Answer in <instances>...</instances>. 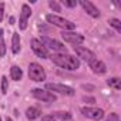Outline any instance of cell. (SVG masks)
Masks as SVG:
<instances>
[{"label": "cell", "mask_w": 121, "mask_h": 121, "mask_svg": "<svg viewBox=\"0 0 121 121\" xmlns=\"http://www.w3.org/2000/svg\"><path fill=\"white\" fill-rule=\"evenodd\" d=\"M48 58L57 67L69 70V71H74V70L80 69V60L76 56H71V54H67V53H54Z\"/></svg>", "instance_id": "6da1fadb"}, {"label": "cell", "mask_w": 121, "mask_h": 121, "mask_svg": "<svg viewBox=\"0 0 121 121\" xmlns=\"http://www.w3.org/2000/svg\"><path fill=\"white\" fill-rule=\"evenodd\" d=\"M46 22L48 24H53L58 29H61L63 31H73L76 29V23L61 17V16H58V14H53V13H48L46 14Z\"/></svg>", "instance_id": "7a4b0ae2"}, {"label": "cell", "mask_w": 121, "mask_h": 121, "mask_svg": "<svg viewBox=\"0 0 121 121\" xmlns=\"http://www.w3.org/2000/svg\"><path fill=\"white\" fill-rule=\"evenodd\" d=\"M40 43L47 48V50H53V51H57V53H67V47L53 37H48V36H41L40 39Z\"/></svg>", "instance_id": "3957f363"}, {"label": "cell", "mask_w": 121, "mask_h": 121, "mask_svg": "<svg viewBox=\"0 0 121 121\" xmlns=\"http://www.w3.org/2000/svg\"><path fill=\"white\" fill-rule=\"evenodd\" d=\"M44 90H47L53 94L57 93V94H61V95H66V97H73L76 94L74 88H71L70 86H66V84H60V83H47Z\"/></svg>", "instance_id": "277c9868"}, {"label": "cell", "mask_w": 121, "mask_h": 121, "mask_svg": "<svg viewBox=\"0 0 121 121\" xmlns=\"http://www.w3.org/2000/svg\"><path fill=\"white\" fill-rule=\"evenodd\" d=\"M29 77L31 81H36V83H43L46 81V71L39 64V63H30L29 64Z\"/></svg>", "instance_id": "5b68a950"}, {"label": "cell", "mask_w": 121, "mask_h": 121, "mask_svg": "<svg viewBox=\"0 0 121 121\" xmlns=\"http://www.w3.org/2000/svg\"><path fill=\"white\" fill-rule=\"evenodd\" d=\"M81 114L93 121H100L104 118V110L98 107H81Z\"/></svg>", "instance_id": "8992f818"}, {"label": "cell", "mask_w": 121, "mask_h": 121, "mask_svg": "<svg viewBox=\"0 0 121 121\" xmlns=\"http://www.w3.org/2000/svg\"><path fill=\"white\" fill-rule=\"evenodd\" d=\"M61 39L73 46H80L86 40V37L81 33H76V31H61Z\"/></svg>", "instance_id": "52a82bcc"}, {"label": "cell", "mask_w": 121, "mask_h": 121, "mask_svg": "<svg viewBox=\"0 0 121 121\" xmlns=\"http://www.w3.org/2000/svg\"><path fill=\"white\" fill-rule=\"evenodd\" d=\"M31 94L36 100H40L43 103H54L57 100L56 94L47 91V90H43V88H33L31 90Z\"/></svg>", "instance_id": "ba28073f"}, {"label": "cell", "mask_w": 121, "mask_h": 121, "mask_svg": "<svg viewBox=\"0 0 121 121\" xmlns=\"http://www.w3.org/2000/svg\"><path fill=\"white\" fill-rule=\"evenodd\" d=\"M73 48H74L78 60H83V61H86V63H90V61H93V60L95 58V54L90 48H87L84 46H73Z\"/></svg>", "instance_id": "9c48e42d"}, {"label": "cell", "mask_w": 121, "mask_h": 121, "mask_svg": "<svg viewBox=\"0 0 121 121\" xmlns=\"http://www.w3.org/2000/svg\"><path fill=\"white\" fill-rule=\"evenodd\" d=\"M30 46H31L33 53H34L37 57H40V58H48V57H50L48 50H47V48L40 43V40H39V39H31Z\"/></svg>", "instance_id": "30bf717a"}, {"label": "cell", "mask_w": 121, "mask_h": 121, "mask_svg": "<svg viewBox=\"0 0 121 121\" xmlns=\"http://www.w3.org/2000/svg\"><path fill=\"white\" fill-rule=\"evenodd\" d=\"M31 16V9L29 4H22V12H20V17H19V29L23 31L27 29V24H29V19Z\"/></svg>", "instance_id": "8fae6325"}, {"label": "cell", "mask_w": 121, "mask_h": 121, "mask_svg": "<svg viewBox=\"0 0 121 121\" xmlns=\"http://www.w3.org/2000/svg\"><path fill=\"white\" fill-rule=\"evenodd\" d=\"M78 3H80V6L84 9V12H86L88 16H91L93 19H98V17L101 16V13H100L98 7H97L94 3L88 2V0H80Z\"/></svg>", "instance_id": "7c38bea8"}, {"label": "cell", "mask_w": 121, "mask_h": 121, "mask_svg": "<svg viewBox=\"0 0 121 121\" xmlns=\"http://www.w3.org/2000/svg\"><path fill=\"white\" fill-rule=\"evenodd\" d=\"M88 66H90V69L93 70V73H95V74H105V73H107V66H105V63L101 61V60H98V58H94L93 61H90Z\"/></svg>", "instance_id": "4fadbf2b"}, {"label": "cell", "mask_w": 121, "mask_h": 121, "mask_svg": "<svg viewBox=\"0 0 121 121\" xmlns=\"http://www.w3.org/2000/svg\"><path fill=\"white\" fill-rule=\"evenodd\" d=\"M22 46H20V34L19 31H14L12 36V53L13 54H19Z\"/></svg>", "instance_id": "5bb4252c"}, {"label": "cell", "mask_w": 121, "mask_h": 121, "mask_svg": "<svg viewBox=\"0 0 121 121\" xmlns=\"http://www.w3.org/2000/svg\"><path fill=\"white\" fill-rule=\"evenodd\" d=\"M51 117L56 120H61V121H70L73 118V114L70 111H56L51 114Z\"/></svg>", "instance_id": "9a60e30c"}, {"label": "cell", "mask_w": 121, "mask_h": 121, "mask_svg": "<svg viewBox=\"0 0 121 121\" xmlns=\"http://www.w3.org/2000/svg\"><path fill=\"white\" fill-rule=\"evenodd\" d=\"M10 77L13 81H20L23 78V70L19 66H12L10 67Z\"/></svg>", "instance_id": "2e32d148"}, {"label": "cell", "mask_w": 121, "mask_h": 121, "mask_svg": "<svg viewBox=\"0 0 121 121\" xmlns=\"http://www.w3.org/2000/svg\"><path fill=\"white\" fill-rule=\"evenodd\" d=\"M41 115V111H40V108H37V107H29L27 110H26V117H27V120H36V118H39Z\"/></svg>", "instance_id": "e0dca14e"}, {"label": "cell", "mask_w": 121, "mask_h": 121, "mask_svg": "<svg viewBox=\"0 0 121 121\" xmlns=\"http://www.w3.org/2000/svg\"><path fill=\"white\" fill-rule=\"evenodd\" d=\"M6 51H7V47H6V41H4V30L0 29V57H4Z\"/></svg>", "instance_id": "ac0fdd59"}, {"label": "cell", "mask_w": 121, "mask_h": 121, "mask_svg": "<svg viewBox=\"0 0 121 121\" xmlns=\"http://www.w3.org/2000/svg\"><path fill=\"white\" fill-rule=\"evenodd\" d=\"M107 84L111 87V88H114V90H121V80L118 78V77H112V78H108L107 80Z\"/></svg>", "instance_id": "d6986e66"}, {"label": "cell", "mask_w": 121, "mask_h": 121, "mask_svg": "<svg viewBox=\"0 0 121 121\" xmlns=\"http://www.w3.org/2000/svg\"><path fill=\"white\" fill-rule=\"evenodd\" d=\"M108 24H110L111 27H114L117 33H121V22H120L118 19H115V17L110 19V20H108Z\"/></svg>", "instance_id": "ffe728a7"}, {"label": "cell", "mask_w": 121, "mask_h": 121, "mask_svg": "<svg viewBox=\"0 0 121 121\" xmlns=\"http://www.w3.org/2000/svg\"><path fill=\"white\" fill-rule=\"evenodd\" d=\"M60 6H64V7H69V9H73L78 4L77 0H61V2H58Z\"/></svg>", "instance_id": "44dd1931"}, {"label": "cell", "mask_w": 121, "mask_h": 121, "mask_svg": "<svg viewBox=\"0 0 121 121\" xmlns=\"http://www.w3.org/2000/svg\"><path fill=\"white\" fill-rule=\"evenodd\" d=\"M48 7L53 10V12H61V6L57 0H48Z\"/></svg>", "instance_id": "7402d4cb"}, {"label": "cell", "mask_w": 121, "mask_h": 121, "mask_svg": "<svg viewBox=\"0 0 121 121\" xmlns=\"http://www.w3.org/2000/svg\"><path fill=\"white\" fill-rule=\"evenodd\" d=\"M9 90V81L6 76H2V94H7Z\"/></svg>", "instance_id": "603a6c76"}, {"label": "cell", "mask_w": 121, "mask_h": 121, "mask_svg": "<svg viewBox=\"0 0 121 121\" xmlns=\"http://www.w3.org/2000/svg\"><path fill=\"white\" fill-rule=\"evenodd\" d=\"M105 121H120V115L117 112H110L105 118Z\"/></svg>", "instance_id": "cb8c5ba5"}, {"label": "cell", "mask_w": 121, "mask_h": 121, "mask_svg": "<svg viewBox=\"0 0 121 121\" xmlns=\"http://www.w3.org/2000/svg\"><path fill=\"white\" fill-rule=\"evenodd\" d=\"M4 19V2H0V22Z\"/></svg>", "instance_id": "d4e9b609"}, {"label": "cell", "mask_w": 121, "mask_h": 121, "mask_svg": "<svg viewBox=\"0 0 121 121\" xmlns=\"http://www.w3.org/2000/svg\"><path fill=\"white\" fill-rule=\"evenodd\" d=\"M83 101L88 103V104H93V103H95V98L94 97H83Z\"/></svg>", "instance_id": "484cf974"}, {"label": "cell", "mask_w": 121, "mask_h": 121, "mask_svg": "<svg viewBox=\"0 0 121 121\" xmlns=\"http://www.w3.org/2000/svg\"><path fill=\"white\" fill-rule=\"evenodd\" d=\"M41 121H57V120L53 118L51 115H44V117H41Z\"/></svg>", "instance_id": "4316f807"}, {"label": "cell", "mask_w": 121, "mask_h": 121, "mask_svg": "<svg viewBox=\"0 0 121 121\" xmlns=\"http://www.w3.org/2000/svg\"><path fill=\"white\" fill-rule=\"evenodd\" d=\"M9 23H10V24H12V26H13V24H14V23H16V19H14V17H13V16H12V17H10V19H9Z\"/></svg>", "instance_id": "83f0119b"}, {"label": "cell", "mask_w": 121, "mask_h": 121, "mask_svg": "<svg viewBox=\"0 0 121 121\" xmlns=\"http://www.w3.org/2000/svg\"><path fill=\"white\" fill-rule=\"evenodd\" d=\"M6 121H13V120H12L10 117H6Z\"/></svg>", "instance_id": "f1b7e54d"}, {"label": "cell", "mask_w": 121, "mask_h": 121, "mask_svg": "<svg viewBox=\"0 0 121 121\" xmlns=\"http://www.w3.org/2000/svg\"><path fill=\"white\" fill-rule=\"evenodd\" d=\"M0 121H2V115H0Z\"/></svg>", "instance_id": "f546056e"}]
</instances>
